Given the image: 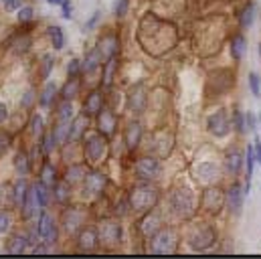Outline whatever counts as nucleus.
<instances>
[{
	"label": "nucleus",
	"mask_w": 261,
	"mask_h": 259,
	"mask_svg": "<svg viewBox=\"0 0 261 259\" xmlns=\"http://www.w3.org/2000/svg\"><path fill=\"white\" fill-rule=\"evenodd\" d=\"M47 37H49V41H51V45H53L55 51H61V49L65 47V33H63L61 27L51 24V27L47 29Z\"/></svg>",
	"instance_id": "b1692460"
},
{
	"label": "nucleus",
	"mask_w": 261,
	"mask_h": 259,
	"mask_svg": "<svg viewBox=\"0 0 261 259\" xmlns=\"http://www.w3.org/2000/svg\"><path fill=\"white\" fill-rule=\"evenodd\" d=\"M245 53H247V39L243 35H237L231 43V55L235 61H241L245 57Z\"/></svg>",
	"instance_id": "393cba45"
},
{
	"label": "nucleus",
	"mask_w": 261,
	"mask_h": 259,
	"mask_svg": "<svg viewBox=\"0 0 261 259\" xmlns=\"http://www.w3.org/2000/svg\"><path fill=\"white\" fill-rule=\"evenodd\" d=\"M103 185H106V178L101 176V174H87L85 178H83V187H85V191L91 194H99L103 191Z\"/></svg>",
	"instance_id": "5701e85b"
},
{
	"label": "nucleus",
	"mask_w": 261,
	"mask_h": 259,
	"mask_svg": "<svg viewBox=\"0 0 261 259\" xmlns=\"http://www.w3.org/2000/svg\"><path fill=\"white\" fill-rule=\"evenodd\" d=\"M55 97H57V85L53 81H47L43 91H41V95L37 97V101H39L41 108H51L55 103Z\"/></svg>",
	"instance_id": "a211bd4d"
},
{
	"label": "nucleus",
	"mask_w": 261,
	"mask_h": 259,
	"mask_svg": "<svg viewBox=\"0 0 261 259\" xmlns=\"http://www.w3.org/2000/svg\"><path fill=\"white\" fill-rule=\"evenodd\" d=\"M39 237H41V243L45 245H55L57 239H59V227H57V219L47 211H39V219H37V225H35Z\"/></svg>",
	"instance_id": "f257e3e1"
},
{
	"label": "nucleus",
	"mask_w": 261,
	"mask_h": 259,
	"mask_svg": "<svg viewBox=\"0 0 261 259\" xmlns=\"http://www.w3.org/2000/svg\"><path fill=\"white\" fill-rule=\"evenodd\" d=\"M83 178H85V168L81 164H73L65 170V183H69V185L81 183Z\"/></svg>",
	"instance_id": "cd10ccee"
},
{
	"label": "nucleus",
	"mask_w": 261,
	"mask_h": 259,
	"mask_svg": "<svg viewBox=\"0 0 261 259\" xmlns=\"http://www.w3.org/2000/svg\"><path fill=\"white\" fill-rule=\"evenodd\" d=\"M35 101H37V93H35L33 87H29V89L24 91V95L20 97V110H31Z\"/></svg>",
	"instance_id": "72a5a7b5"
},
{
	"label": "nucleus",
	"mask_w": 261,
	"mask_h": 259,
	"mask_svg": "<svg viewBox=\"0 0 261 259\" xmlns=\"http://www.w3.org/2000/svg\"><path fill=\"white\" fill-rule=\"evenodd\" d=\"M118 47H120V41H118L116 35H106V37H101V41H99V45H97V49H99V53H101L103 59L116 57Z\"/></svg>",
	"instance_id": "9b49d317"
},
{
	"label": "nucleus",
	"mask_w": 261,
	"mask_h": 259,
	"mask_svg": "<svg viewBox=\"0 0 261 259\" xmlns=\"http://www.w3.org/2000/svg\"><path fill=\"white\" fill-rule=\"evenodd\" d=\"M245 122H247V130L255 132V118H253L251 112H245Z\"/></svg>",
	"instance_id": "37998d69"
},
{
	"label": "nucleus",
	"mask_w": 261,
	"mask_h": 259,
	"mask_svg": "<svg viewBox=\"0 0 261 259\" xmlns=\"http://www.w3.org/2000/svg\"><path fill=\"white\" fill-rule=\"evenodd\" d=\"M99 243V237H97V231L93 227H81L79 229V249L81 251H91L95 249Z\"/></svg>",
	"instance_id": "6e6552de"
},
{
	"label": "nucleus",
	"mask_w": 261,
	"mask_h": 259,
	"mask_svg": "<svg viewBox=\"0 0 261 259\" xmlns=\"http://www.w3.org/2000/svg\"><path fill=\"white\" fill-rule=\"evenodd\" d=\"M79 93H81V81H79V77H69L67 83L63 85V89L59 91L61 99H67V101H73Z\"/></svg>",
	"instance_id": "aec40b11"
},
{
	"label": "nucleus",
	"mask_w": 261,
	"mask_h": 259,
	"mask_svg": "<svg viewBox=\"0 0 261 259\" xmlns=\"http://www.w3.org/2000/svg\"><path fill=\"white\" fill-rule=\"evenodd\" d=\"M229 128H231V120H229V116H227L225 110H219V112H215V114L208 118V132H211L213 136L223 138V136L229 132Z\"/></svg>",
	"instance_id": "7ed1b4c3"
},
{
	"label": "nucleus",
	"mask_w": 261,
	"mask_h": 259,
	"mask_svg": "<svg viewBox=\"0 0 261 259\" xmlns=\"http://www.w3.org/2000/svg\"><path fill=\"white\" fill-rule=\"evenodd\" d=\"M128 6H130V0H118L116 6H114V14H116L118 18L126 16V14H128Z\"/></svg>",
	"instance_id": "58836bf2"
},
{
	"label": "nucleus",
	"mask_w": 261,
	"mask_h": 259,
	"mask_svg": "<svg viewBox=\"0 0 261 259\" xmlns=\"http://www.w3.org/2000/svg\"><path fill=\"white\" fill-rule=\"evenodd\" d=\"M73 120V106L71 101L61 99V103L57 106V122H71Z\"/></svg>",
	"instance_id": "7c9ffc66"
},
{
	"label": "nucleus",
	"mask_w": 261,
	"mask_h": 259,
	"mask_svg": "<svg viewBox=\"0 0 261 259\" xmlns=\"http://www.w3.org/2000/svg\"><path fill=\"white\" fill-rule=\"evenodd\" d=\"M253 16H255V4H253V2H249V4L241 10V16H239L241 27H243V29H249V27L253 24Z\"/></svg>",
	"instance_id": "473e14b6"
},
{
	"label": "nucleus",
	"mask_w": 261,
	"mask_h": 259,
	"mask_svg": "<svg viewBox=\"0 0 261 259\" xmlns=\"http://www.w3.org/2000/svg\"><path fill=\"white\" fill-rule=\"evenodd\" d=\"M243 196H245V194L241 193V189H239L237 185H235V187H231V189L227 191V209H229L233 215H237V213L241 211Z\"/></svg>",
	"instance_id": "412c9836"
},
{
	"label": "nucleus",
	"mask_w": 261,
	"mask_h": 259,
	"mask_svg": "<svg viewBox=\"0 0 261 259\" xmlns=\"http://www.w3.org/2000/svg\"><path fill=\"white\" fill-rule=\"evenodd\" d=\"M10 227H12V217L8 211H2L0 213V235H6L10 231Z\"/></svg>",
	"instance_id": "c9c22d12"
},
{
	"label": "nucleus",
	"mask_w": 261,
	"mask_h": 259,
	"mask_svg": "<svg viewBox=\"0 0 261 259\" xmlns=\"http://www.w3.org/2000/svg\"><path fill=\"white\" fill-rule=\"evenodd\" d=\"M118 128V118L114 112L110 110H101L97 114V130L103 134V136H112Z\"/></svg>",
	"instance_id": "423d86ee"
},
{
	"label": "nucleus",
	"mask_w": 261,
	"mask_h": 259,
	"mask_svg": "<svg viewBox=\"0 0 261 259\" xmlns=\"http://www.w3.org/2000/svg\"><path fill=\"white\" fill-rule=\"evenodd\" d=\"M14 170L18 176H29V172L33 170V160L24 150H18L14 156Z\"/></svg>",
	"instance_id": "4468645a"
},
{
	"label": "nucleus",
	"mask_w": 261,
	"mask_h": 259,
	"mask_svg": "<svg viewBox=\"0 0 261 259\" xmlns=\"http://www.w3.org/2000/svg\"><path fill=\"white\" fill-rule=\"evenodd\" d=\"M39 180H41L45 187H49V189L59 180V172H57V168H55L53 162L45 160V164H43V168H41V172H39Z\"/></svg>",
	"instance_id": "2eb2a0df"
},
{
	"label": "nucleus",
	"mask_w": 261,
	"mask_h": 259,
	"mask_svg": "<svg viewBox=\"0 0 261 259\" xmlns=\"http://www.w3.org/2000/svg\"><path fill=\"white\" fill-rule=\"evenodd\" d=\"M16 18L20 24H29L35 20V8L31 4H22L18 10H16Z\"/></svg>",
	"instance_id": "2f4dec72"
},
{
	"label": "nucleus",
	"mask_w": 261,
	"mask_h": 259,
	"mask_svg": "<svg viewBox=\"0 0 261 259\" xmlns=\"http://www.w3.org/2000/svg\"><path fill=\"white\" fill-rule=\"evenodd\" d=\"M116 69H118V61H116V57L106 59V65H103V85H106V87H110V85H112L114 75H116Z\"/></svg>",
	"instance_id": "c756f323"
},
{
	"label": "nucleus",
	"mask_w": 261,
	"mask_h": 259,
	"mask_svg": "<svg viewBox=\"0 0 261 259\" xmlns=\"http://www.w3.org/2000/svg\"><path fill=\"white\" fill-rule=\"evenodd\" d=\"M99 241H108V243H118L120 241V225L116 221H103L99 225L97 231Z\"/></svg>",
	"instance_id": "0eeeda50"
},
{
	"label": "nucleus",
	"mask_w": 261,
	"mask_h": 259,
	"mask_svg": "<svg viewBox=\"0 0 261 259\" xmlns=\"http://www.w3.org/2000/svg\"><path fill=\"white\" fill-rule=\"evenodd\" d=\"M63 225H65L67 233H75V231H79V229L83 227L81 213H79V211H75V209L65 211V221H63Z\"/></svg>",
	"instance_id": "4be33fe9"
},
{
	"label": "nucleus",
	"mask_w": 261,
	"mask_h": 259,
	"mask_svg": "<svg viewBox=\"0 0 261 259\" xmlns=\"http://www.w3.org/2000/svg\"><path fill=\"white\" fill-rule=\"evenodd\" d=\"M29 128H31V134L35 136V138H41L43 134H45V118L37 112V114H33L31 116V122H29Z\"/></svg>",
	"instance_id": "c85d7f7f"
},
{
	"label": "nucleus",
	"mask_w": 261,
	"mask_h": 259,
	"mask_svg": "<svg viewBox=\"0 0 261 259\" xmlns=\"http://www.w3.org/2000/svg\"><path fill=\"white\" fill-rule=\"evenodd\" d=\"M87 130V118L85 116H79V118H73L69 122V144L71 142H79L81 136L85 134Z\"/></svg>",
	"instance_id": "dca6fc26"
},
{
	"label": "nucleus",
	"mask_w": 261,
	"mask_h": 259,
	"mask_svg": "<svg viewBox=\"0 0 261 259\" xmlns=\"http://www.w3.org/2000/svg\"><path fill=\"white\" fill-rule=\"evenodd\" d=\"M53 67H55V59H53V55H43V59H41V63H39V79L41 81H47L49 79V75H51V71H53Z\"/></svg>",
	"instance_id": "bb28decb"
},
{
	"label": "nucleus",
	"mask_w": 261,
	"mask_h": 259,
	"mask_svg": "<svg viewBox=\"0 0 261 259\" xmlns=\"http://www.w3.org/2000/svg\"><path fill=\"white\" fill-rule=\"evenodd\" d=\"M158 172H160V162L154 160V158H140L138 164H136V174L140 178L150 180V178H156Z\"/></svg>",
	"instance_id": "20e7f679"
},
{
	"label": "nucleus",
	"mask_w": 261,
	"mask_h": 259,
	"mask_svg": "<svg viewBox=\"0 0 261 259\" xmlns=\"http://www.w3.org/2000/svg\"><path fill=\"white\" fill-rule=\"evenodd\" d=\"M29 251V241H27V235L24 233H14L8 243H6V253H12V255H20Z\"/></svg>",
	"instance_id": "f8f14e48"
},
{
	"label": "nucleus",
	"mask_w": 261,
	"mask_h": 259,
	"mask_svg": "<svg viewBox=\"0 0 261 259\" xmlns=\"http://www.w3.org/2000/svg\"><path fill=\"white\" fill-rule=\"evenodd\" d=\"M225 166H227V170L231 174H239L241 168H243V154L239 150H235V148L229 150L227 156H225Z\"/></svg>",
	"instance_id": "6ab92c4d"
},
{
	"label": "nucleus",
	"mask_w": 261,
	"mask_h": 259,
	"mask_svg": "<svg viewBox=\"0 0 261 259\" xmlns=\"http://www.w3.org/2000/svg\"><path fill=\"white\" fill-rule=\"evenodd\" d=\"M51 200H55L57 204H65L71 196V185L65 180H57L53 187H51Z\"/></svg>",
	"instance_id": "f3484780"
},
{
	"label": "nucleus",
	"mask_w": 261,
	"mask_h": 259,
	"mask_svg": "<svg viewBox=\"0 0 261 259\" xmlns=\"http://www.w3.org/2000/svg\"><path fill=\"white\" fill-rule=\"evenodd\" d=\"M140 138H142V128L138 122H132L128 130H126V146L128 150H134L138 144H140Z\"/></svg>",
	"instance_id": "a878e982"
},
{
	"label": "nucleus",
	"mask_w": 261,
	"mask_h": 259,
	"mask_svg": "<svg viewBox=\"0 0 261 259\" xmlns=\"http://www.w3.org/2000/svg\"><path fill=\"white\" fill-rule=\"evenodd\" d=\"M99 16H101V12H99V10H95V12H93V16H91V18H89V20L85 22V31L93 29V27H95V22L99 20Z\"/></svg>",
	"instance_id": "79ce46f5"
},
{
	"label": "nucleus",
	"mask_w": 261,
	"mask_h": 259,
	"mask_svg": "<svg viewBox=\"0 0 261 259\" xmlns=\"http://www.w3.org/2000/svg\"><path fill=\"white\" fill-rule=\"evenodd\" d=\"M0 4L4 6L6 12H16L24 4V0H0Z\"/></svg>",
	"instance_id": "ea45409f"
},
{
	"label": "nucleus",
	"mask_w": 261,
	"mask_h": 259,
	"mask_svg": "<svg viewBox=\"0 0 261 259\" xmlns=\"http://www.w3.org/2000/svg\"><path fill=\"white\" fill-rule=\"evenodd\" d=\"M101 110H103V93L95 89L83 101V116H97Z\"/></svg>",
	"instance_id": "39448f33"
},
{
	"label": "nucleus",
	"mask_w": 261,
	"mask_h": 259,
	"mask_svg": "<svg viewBox=\"0 0 261 259\" xmlns=\"http://www.w3.org/2000/svg\"><path fill=\"white\" fill-rule=\"evenodd\" d=\"M253 154H255V160L259 162L261 166V140L257 138V142H255V146H253Z\"/></svg>",
	"instance_id": "a18cd8bd"
},
{
	"label": "nucleus",
	"mask_w": 261,
	"mask_h": 259,
	"mask_svg": "<svg viewBox=\"0 0 261 259\" xmlns=\"http://www.w3.org/2000/svg\"><path fill=\"white\" fill-rule=\"evenodd\" d=\"M61 16H63L65 20H71V18H73V4H71L69 0H63V2H61Z\"/></svg>",
	"instance_id": "a19ab883"
},
{
	"label": "nucleus",
	"mask_w": 261,
	"mask_h": 259,
	"mask_svg": "<svg viewBox=\"0 0 261 259\" xmlns=\"http://www.w3.org/2000/svg\"><path fill=\"white\" fill-rule=\"evenodd\" d=\"M6 120H8V108H6V103L0 101V126H2Z\"/></svg>",
	"instance_id": "c03bdc74"
},
{
	"label": "nucleus",
	"mask_w": 261,
	"mask_h": 259,
	"mask_svg": "<svg viewBox=\"0 0 261 259\" xmlns=\"http://www.w3.org/2000/svg\"><path fill=\"white\" fill-rule=\"evenodd\" d=\"M31 187H33V193H35V198H37V206H39V211L47 209V206L51 204V189L45 187L41 180H37V183L31 185Z\"/></svg>",
	"instance_id": "ddd939ff"
},
{
	"label": "nucleus",
	"mask_w": 261,
	"mask_h": 259,
	"mask_svg": "<svg viewBox=\"0 0 261 259\" xmlns=\"http://www.w3.org/2000/svg\"><path fill=\"white\" fill-rule=\"evenodd\" d=\"M233 128L237 130L239 134H247V122H245V114L243 112H235V118H233Z\"/></svg>",
	"instance_id": "f704fd0d"
},
{
	"label": "nucleus",
	"mask_w": 261,
	"mask_h": 259,
	"mask_svg": "<svg viewBox=\"0 0 261 259\" xmlns=\"http://www.w3.org/2000/svg\"><path fill=\"white\" fill-rule=\"evenodd\" d=\"M29 189H31V185H29V180H27V176H18V180L12 185V204L16 206V209H20L22 206V202H24V198H27V194H29Z\"/></svg>",
	"instance_id": "1a4fd4ad"
},
{
	"label": "nucleus",
	"mask_w": 261,
	"mask_h": 259,
	"mask_svg": "<svg viewBox=\"0 0 261 259\" xmlns=\"http://www.w3.org/2000/svg\"><path fill=\"white\" fill-rule=\"evenodd\" d=\"M67 75L69 77H79L81 75V61L79 59H71L67 63Z\"/></svg>",
	"instance_id": "4c0bfd02"
},
{
	"label": "nucleus",
	"mask_w": 261,
	"mask_h": 259,
	"mask_svg": "<svg viewBox=\"0 0 261 259\" xmlns=\"http://www.w3.org/2000/svg\"><path fill=\"white\" fill-rule=\"evenodd\" d=\"M106 148H108V144H106V140L99 136V134H93V136H89L87 140H85V146H83V154H85V160L87 162H99L103 156H106Z\"/></svg>",
	"instance_id": "f03ea898"
},
{
	"label": "nucleus",
	"mask_w": 261,
	"mask_h": 259,
	"mask_svg": "<svg viewBox=\"0 0 261 259\" xmlns=\"http://www.w3.org/2000/svg\"><path fill=\"white\" fill-rule=\"evenodd\" d=\"M259 118H261V116H259Z\"/></svg>",
	"instance_id": "de8ad7c7"
},
{
	"label": "nucleus",
	"mask_w": 261,
	"mask_h": 259,
	"mask_svg": "<svg viewBox=\"0 0 261 259\" xmlns=\"http://www.w3.org/2000/svg\"><path fill=\"white\" fill-rule=\"evenodd\" d=\"M249 87H251V93L255 97L261 95V83H259V75L257 73H249Z\"/></svg>",
	"instance_id": "e433bc0d"
},
{
	"label": "nucleus",
	"mask_w": 261,
	"mask_h": 259,
	"mask_svg": "<svg viewBox=\"0 0 261 259\" xmlns=\"http://www.w3.org/2000/svg\"><path fill=\"white\" fill-rule=\"evenodd\" d=\"M47 2H49L51 6H61V2H63V0H47Z\"/></svg>",
	"instance_id": "49530a36"
},
{
	"label": "nucleus",
	"mask_w": 261,
	"mask_h": 259,
	"mask_svg": "<svg viewBox=\"0 0 261 259\" xmlns=\"http://www.w3.org/2000/svg\"><path fill=\"white\" fill-rule=\"evenodd\" d=\"M101 53H99V49L95 47V49H91L85 57H83V61H81V73L83 75H91V73H95L99 67H101Z\"/></svg>",
	"instance_id": "9d476101"
}]
</instances>
